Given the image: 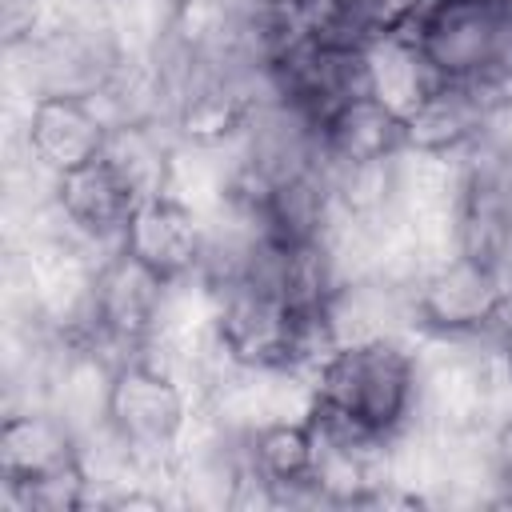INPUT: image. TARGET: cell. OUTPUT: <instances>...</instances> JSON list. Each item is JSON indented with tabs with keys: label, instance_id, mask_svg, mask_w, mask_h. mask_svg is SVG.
Instances as JSON below:
<instances>
[{
	"label": "cell",
	"instance_id": "3",
	"mask_svg": "<svg viewBox=\"0 0 512 512\" xmlns=\"http://www.w3.org/2000/svg\"><path fill=\"white\" fill-rule=\"evenodd\" d=\"M512 304V272L488 256L452 248L412 280L420 340H496Z\"/></svg>",
	"mask_w": 512,
	"mask_h": 512
},
{
	"label": "cell",
	"instance_id": "9",
	"mask_svg": "<svg viewBox=\"0 0 512 512\" xmlns=\"http://www.w3.org/2000/svg\"><path fill=\"white\" fill-rule=\"evenodd\" d=\"M140 188L100 152L96 160L56 176V196L52 208L56 216L92 248L112 252L124 240V228L140 204Z\"/></svg>",
	"mask_w": 512,
	"mask_h": 512
},
{
	"label": "cell",
	"instance_id": "11",
	"mask_svg": "<svg viewBox=\"0 0 512 512\" xmlns=\"http://www.w3.org/2000/svg\"><path fill=\"white\" fill-rule=\"evenodd\" d=\"M500 116L484 104V96L464 80H440L436 92L404 116V148L432 156H464Z\"/></svg>",
	"mask_w": 512,
	"mask_h": 512
},
{
	"label": "cell",
	"instance_id": "13",
	"mask_svg": "<svg viewBox=\"0 0 512 512\" xmlns=\"http://www.w3.org/2000/svg\"><path fill=\"white\" fill-rule=\"evenodd\" d=\"M364 64H368V96H376L400 120L412 116L440 84L436 68L408 32H380L364 48Z\"/></svg>",
	"mask_w": 512,
	"mask_h": 512
},
{
	"label": "cell",
	"instance_id": "8",
	"mask_svg": "<svg viewBox=\"0 0 512 512\" xmlns=\"http://www.w3.org/2000/svg\"><path fill=\"white\" fill-rule=\"evenodd\" d=\"M84 472V436L44 404H20L0 424V488Z\"/></svg>",
	"mask_w": 512,
	"mask_h": 512
},
{
	"label": "cell",
	"instance_id": "10",
	"mask_svg": "<svg viewBox=\"0 0 512 512\" xmlns=\"http://www.w3.org/2000/svg\"><path fill=\"white\" fill-rule=\"evenodd\" d=\"M112 124L92 96H36L24 100L20 152H28L48 172L64 176L104 152Z\"/></svg>",
	"mask_w": 512,
	"mask_h": 512
},
{
	"label": "cell",
	"instance_id": "17",
	"mask_svg": "<svg viewBox=\"0 0 512 512\" xmlns=\"http://www.w3.org/2000/svg\"><path fill=\"white\" fill-rule=\"evenodd\" d=\"M496 360H500V372H504V380L512 388V324L496 332Z\"/></svg>",
	"mask_w": 512,
	"mask_h": 512
},
{
	"label": "cell",
	"instance_id": "7",
	"mask_svg": "<svg viewBox=\"0 0 512 512\" xmlns=\"http://www.w3.org/2000/svg\"><path fill=\"white\" fill-rule=\"evenodd\" d=\"M208 244V220L204 208L184 200L180 192H152L136 204L120 248L136 256L144 268L164 276L168 284H188L200 276Z\"/></svg>",
	"mask_w": 512,
	"mask_h": 512
},
{
	"label": "cell",
	"instance_id": "5",
	"mask_svg": "<svg viewBox=\"0 0 512 512\" xmlns=\"http://www.w3.org/2000/svg\"><path fill=\"white\" fill-rule=\"evenodd\" d=\"M440 80H472L512 64V0H432L408 28Z\"/></svg>",
	"mask_w": 512,
	"mask_h": 512
},
{
	"label": "cell",
	"instance_id": "6",
	"mask_svg": "<svg viewBox=\"0 0 512 512\" xmlns=\"http://www.w3.org/2000/svg\"><path fill=\"white\" fill-rule=\"evenodd\" d=\"M264 96H268L264 76L228 72V68L204 72L172 96L168 132L184 148H212V152L232 148L244 136V128Z\"/></svg>",
	"mask_w": 512,
	"mask_h": 512
},
{
	"label": "cell",
	"instance_id": "2",
	"mask_svg": "<svg viewBox=\"0 0 512 512\" xmlns=\"http://www.w3.org/2000/svg\"><path fill=\"white\" fill-rule=\"evenodd\" d=\"M196 420L200 400L172 368L148 356H124L112 364L104 392V432L144 468L172 472Z\"/></svg>",
	"mask_w": 512,
	"mask_h": 512
},
{
	"label": "cell",
	"instance_id": "15",
	"mask_svg": "<svg viewBox=\"0 0 512 512\" xmlns=\"http://www.w3.org/2000/svg\"><path fill=\"white\" fill-rule=\"evenodd\" d=\"M52 16H56V0H0V32H4V48H20V44H28L36 32L48 28Z\"/></svg>",
	"mask_w": 512,
	"mask_h": 512
},
{
	"label": "cell",
	"instance_id": "16",
	"mask_svg": "<svg viewBox=\"0 0 512 512\" xmlns=\"http://www.w3.org/2000/svg\"><path fill=\"white\" fill-rule=\"evenodd\" d=\"M364 4H368L372 20L380 24V32H408L432 0H364Z\"/></svg>",
	"mask_w": 512,
	"mask_h": 512
},
{
	"label": "cell",
	"instance_id": "18",
	"mask_svg": "<svg viewBox=\"0 0 512 512\" xmlns=\"http://www.w3.org/2000/svg\"><path fill=\"white\" fill-rule=\"evenodd\" d=\"M260 8H268V12H280V16H300V8L308 4V0H256Z\"/></svg>",
	"mask_w": 512,
	"mask_h": 512
},
{
	"label": "cell",
	"instance_id": "4",
	"mask_svg": "<svg viewBox=\"0 0 512 512\" xmlns=\"http://www.w3.org/2000/svg\"><path fill=\"white\" fill-rule=\"evenodd\" d=\"M180 284H168L152 268H144L124 248L100 256L92 276V304H88V344L104 356L124 360L140 356L164 328Z\"/></svg>",
	"mask_w": 512,
	"mask_h": 512
},
{
	"label": "cell",
	"instance_id": "1",
	"mask_svg": "<svg viewBox=\"0 0 512 512\" xmlns=\"http://www.w3.org/2000/svg\"><path fill=\"white\" fill-rule=\"evenodd\" d=\"M312 408L376 436L400 440L420 404V340L368 336L336 344L312 372Z\"/></svg>",
	"mask_w": 512,
	"mask_h": 512
},
{
	"label": "cell",
	"instance_id": "14",
	"mask_svg": "<svg viewBox=\"0 0 512 512\" xmlns=\"http://www.w3.org/2000/svg\"><path fill=\"white\" fill-rule=\"evenodd\" d=\"M300 32L328 48H368L380 36L364 0H308L296 16Z\"/></svg>",
	"mask_w": 512,
	"mask_h": 512
},
{
	"label": "cell",
	"instance_id": "12",
	"mask_svg": "<svg viewBox=\"0 0 512 512\" xmlns=\"http://www.w3.org/2000/svg\"><path fill=\"white\" fill-rule=\"evenodd\" d=\"M320 152L328 168L392 160L404 152V120L376 96H356L320 124Z\"/></svg>",
	"mask_w": 512,
	"mask_h": 512
}]
</instances>
